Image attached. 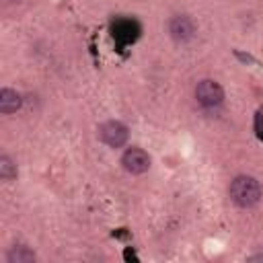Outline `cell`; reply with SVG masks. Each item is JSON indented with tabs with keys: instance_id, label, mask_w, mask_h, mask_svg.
I'll return each instance as SVG.
<instances>
[{
	"instance_id": "11",
	"label": "cell",
	"mask_w": 263,
	"mask_h": 263,
	"mask_svg": "<svg viewBox=\"0 0 263 263\" xmlns=\"http://www.w3.org/2000/svg\"><path fill=\"white\" fill-rule=\"evenodd\" d=\"M123 259H125V261H138V257H136V253H134L132 249H125V251H123Z\"/></svg>"
},
{
	"instance_id": "8",
	"label": "cell",
	"mask_w": 263,
	"mask_h": 263,
	"mask_svg": "<svg viewBox=\"0 0 263 263\" xmlns=\"http://www.w3.org/2000/svg\"><path fill=\"white\" fill-rule=\"evenodd\" d=\"M0 177H2L4 181H12V179L16 177V164H14L12 158L6 156V154L0 156Z\"/></svg>"
},
{
	"instance_id": "5",
	"label": "cell",
	"mask_w": 263,
	"mask_h": 263,
	"mask_svg": "<svg viewBox=\"0 0 263 263\" xmlns=\"http://www.w3.org/2000/svg\"><path fill=\"white\" fill-rule=\"evenodd\" d=\"M168 31H171V37L177 39V41H189L195 33V27H193V21L185 14H179V16H173L171 23H168Z\"/></svg>"
},
{
	"instance_id": "2",
	"label": "cell",
	"mask_w": 263,
	"mask_h": 263,
	"mask_svg": "<svg viewBox=\"0 0 263 263\" xmlns=\"http://www.w3.org/2000/svg\"><path fill=\"white\" fill-rule=\"evenodd\" d=\"M99 138H101V142L107 144L109 148H121V146L127 142L129 132H127V127H125L121 121L111 119V121H105V123L99 127Z\"/></svg>"
},
{
	"instance_id": "7",
	"label": "cell",
	"mask_w": 263,
	"mask_h": 263,
	"mask_svg": "<svg viewBox=\"0 0 263 263\" xmlns=\"http://www.w3.org/2000/svg\"><path fill=\"white\" fill-rule=\"evenodd\" d=\"M6 259H8V263H33L35 261V253L29 247L18 245V247H12L8 251V257Z\"/></svg>"
},
{
	"instance_id": "10",
	"label": "cell",
	"mask_w": 263,
	"mask_h": 263,
	"mask_svg": "<svg viewBox=\"0 0 263 263\" xmlns=\"http://www.w3.org/2000/svg\"><path fill=\"white\" fill-rule=\"evenodd\" d=\"M255 134L259 140H263V113L261 111L255 115Z\"/></svg>"
},
{
	"instance_id": "1",
	"label": "cell",
	"mask_w": 263,
	"mask_h": 263,
	"mask_svg": "<svg viewBox=\"0 0 263 263\" xmlns=\"http://www.w3.org/2000/svg\"><path fill=\"white\" fill-rule=\"evenodd\" d=\"M230 197L238 208H253L261 199V185L255 177L238 175L230 183Z\"/></svg>"
},
{
	"instance_id": "3",
	"label": "cell",
	"mask_w": 263,
	"mask_h": 263,
	"mask_svg": "<svg viewBox=\"0 0 263 263\" xmlns=\"http://www.w3.org/2000/svg\"><path fill=\"white\" fill-rule=\"evenodd\" d=\"M195 99L203 107H218L224 101V90L216 80H201L195 86Z\"/></svg>"
},
{
	"instance_id": "12",
	"label": "cell",
	"mask_w": 263,
	"mask_h": 263,
	"mask_svg": "<svg viewBox=\"0 0 263 263\" xmlns=\"http://www.w3.org/2000/svg\"><path fill=\"white\" fill-rule=\"evenodd\" d=\"M236 53V58L238 60H242V62H249V64H255V60L251 58V55H245V53H240V51H234Z\"/></svg>"
},
{
	"instance_id": "4",
	"label": "cell",
	"mask_w": 263,
	"mask_h": 263,
	"mask_svg": "<svg viewBox=\"0 0 263 263\" xmlns=\"http://www.w3.org/2000/svg\"><path fill=\"white\" fill-rule=\"evenodd\" d=\"M150 156H148V152L146 150H142V148H127L125 152H123V156H121V164H123V168L127 171V173H132V175H142V173H146L148 168H150Z\"/></svg>"
},
{
	"instance_id": "9",
	"label": "cell",
	"mask_w": 263,
	"mask_h": 263,
	"mask_svg": "<svg viewBox=\"0 0 263 263\" xmlns=\"http://www.w3.org/2000/svg\"><path fill=\"white\" fill-rule=\"evenodd\" d=\"M115 33V37H121V39H125V41H129L132 39V35H129V31H132V23L129 21H119L117 23V27L113 29Z\"/></svg>"
},
{
	"instance_id": "6",
	"label": "cell",
	"mask_w": 263,
	"mask_h": 263,
	"mask_svg": "<svg viewBox=\"0 0 263 263\" xmlns=\"http://www.w3.org/2000/svg\"><path fill=\"white\" fill-rule=\"evenodd\" d=\"M21 103H23V99H21V95L16 90H12V88H2L0 90V111L4 115L18 111Z\"/></svg>"
}]
</instances>
